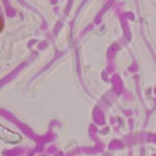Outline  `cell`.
<instances>
[{
	"instance_id": "1",
	"label": "cell",
	"mask_w": 156,
	"mask_h": 156,
	"mask_svg": "<svg viewBox=\"0 0 156 156\" xmlns=\"http://www.w3.org/2000/svg\"><path fill=\"white\" fill-rule=\"evenodd\" d=\"M0 140L8 143H17L21 140V137L20 134L0 124Z\"/></svg>"
},
{
	"instance_id": "2",
	"label": "cell",
	"mask_w": 156,
	"mask_h": 156,
	"mask_svg": "<svg viewBox=\"0 0 156 156\" xmlns=\"http://www.w3.org/2000/svg\"><path fill=\"white\" fill-rule=\"evenodd\" d=\"M2 29H3V21H2V19L0 18V31L2 30Z\"/></svg>"
}]
</instances>
